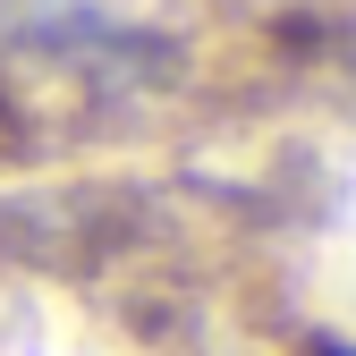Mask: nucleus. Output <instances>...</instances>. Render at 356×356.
<instances>
[{"label": "nucleus", "instance_id": "f257e3e1", "mask_svg": "<svg viewBox=\"0 0 356 356\" xmlns=\"http://www.w3.org/2000/svg\"><path fill=\"white\" fill-rule=\"evenodd\" d=\"M305 356H356L348 339H314V348H305Z\"/></svg>", "mask_w": 356, "mask_h": 356}]
</instances>
